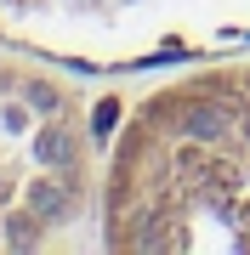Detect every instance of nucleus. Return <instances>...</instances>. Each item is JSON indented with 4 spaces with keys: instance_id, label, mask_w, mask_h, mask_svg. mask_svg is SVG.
<instances>
[{
    "instance_id": "nucleus-2",
    "label": "nucleus",
    "mask_w": 250,
    "mask_h": 255,
    "mask_svg": "<svg viewBox=\"0 0 250 255\" xmlns=\"http://www.w3.org/2000/svg\"><path fill=\"white\" fill-rule=\"evenodd\" d=\"M0 28L80 63H137L250 40V0H0Z\"/></svg>"
},
{
    "instance_id": "nucleus-3",
    "label": "nucleus",
    "mask_w": 250,
    "mask_h": 255,
    "mask_svg": "<svg viewBox=\"0 0 250 255\" xmlns=\"http://www.w3.org/2000/svg\"><path fill=\"white\" fill-rule=\"evenodd\" d=\"M91 147L74 102L51 80L0 68V250L46 244L57 221L80 216Z\"/></svg>"
},
{
    "instance_id": "nucleus-1",
    "label": "nucleus",
    "mask_w": 250,
    "mask_h": 255,
    "mask_svg": "<svg viewBox=\"0 0 250 255\" xmlns=\"http://www.w3.org/2000/svg\"><path fill=\"white\" fill-rule=\"evenodd\" d=\"M102 244L131 255L250 250V63L188 74L120 125L102 170Z\"/></svg>"
}]
</instances>
